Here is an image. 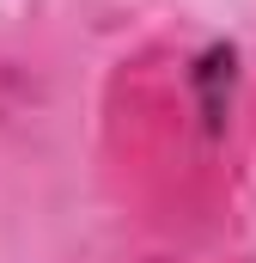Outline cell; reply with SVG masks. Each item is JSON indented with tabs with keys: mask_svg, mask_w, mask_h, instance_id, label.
<instances>
[{
	"mask_svg": "<svg viewBox=\"0 0 256 263\" xmlns=\"http://www.w3.org/2000/svg\"><path fill=\"white\" fill-rule=\"evenodd\" d=\"M244 141V62L226 37H165L110 80V159L153 208H207Z\"/></svg>",
	"mask_w": 256,
	"mask_h": 263,
	"instance_id": "cell-1",
	"label": "cell"
}]
</instances>
